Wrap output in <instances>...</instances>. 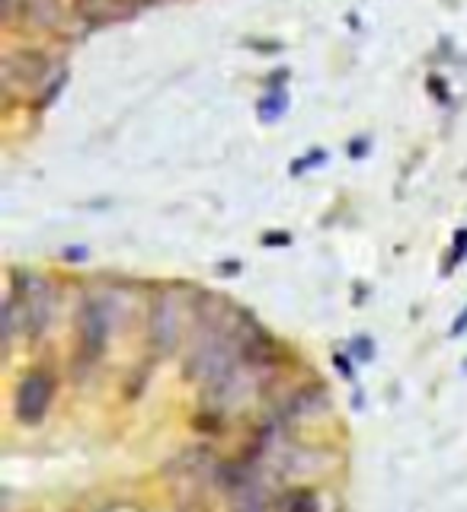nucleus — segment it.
<instances>
[{"instance_id": "2", "label": "nucleus", "mask_w": 467, "mask_h": 512, "mask_svg": "<svg viewBox=\"0 0 467 512\" xmlns=\"http://www.w3.org/2000/svg\"><path fill=\"white\" fill-rule=\"evenodd\" d=\"M48 71H52V58H48L42 48H16V52H7L4 58V87L7 93L13 90H39L48 84Z\"/></svg>"}, {"instance_id": "8", "label": "nucleus", "mask_w": 467, "mask_h": 512, "mask_svg": "<svg viewBox=\"0 0 467 512\" xmlns=\"http://www.w3.org/2000/svg\"><path fill=\"white\" fill-rule=\"evenodd\" d=\"M467 256V231H458L455 234V247H452V256H448V263H445V272H452L461 260Z\"/></svg>"}, {"instance_id": "7", "label": "nucleus", "mask_w": 467, "mask_h": 512, "mask_svg": "<svg viewBox=\"0 0 467 512\" xmlns=\"http://www.w3.org/2000/svg\"><path fill=\"white\" fill-rule=\"evenodd\" d=\"M276 512H317V493L308 487L285 490L276 503Z\"/></svg>"}, {"instance_id": "1", "label": "nucleus", "mask_w": 467, "mask_h": 512, "mask_svg": "<svg viewBox=\"0 0 467 512\" xmlns=\"http://www.w3.org/2000/svg\"><path fill=\"white\" fill-rule=\"evenodd\" d=\"M55 375L48 368H32L16 384V420L23 426H39L55 400Z\"/></svg>"}, {"instance_id": "4", "label": "nucleus", "mask_w": 467, "mask_h": 512, "mask_svg": "<svg viewBox=\"0 0 467 512\" xmlns=\"http://www.w3.org/2000/svg\"><path fill=\"white\" fill-rule=\"evenodd\" d=\"M48 320H52V298H48V285L36 276H26V295H23V324L32 336H42Z\"/></svg>"}, {"instance_id": "9", "label": "nucleus", "mask_w": 467, "mask_h": 512, "mask_svg": "<svg viewBox=\"0 0 467 512\" xmlns=\"http://www.w3.org/2000/svg\"><path fill=\"white\" fill-rule=\"evenodd\" d=\"M260 109H263V119L272 122L279 112H285V100H282V96H266V100L260 103Z\"/></svg>"}, {"instance_id": "3", "label": "nucleus", "mask_w": 467, "mask_h": 512, "mask_svg": "<svg viewBox=\"0 0 467 512\" xmlns=\"http://www.w3.org/2000/svg\"><path fill=\"white\" fill-rule=\"evenodd\" d=\"M77 333H80V359L93 365L106 352V340H109V311L100 298H84V304H80Z\"/></svg>"}, {"instance_id": "5", "label": "nucleus", "mask_w": 467, "mask_h": 512, "mask_svg": "<svg viewBox=\"0 0 467 512\" xmlns=\"http://www.w3.org/2000/svg\"><path fill=\"white\" fill-rule=\"evenodd\" d=\"M23 23L39 32H55L64 23V0H23Z\"/></svg>"}, {"instance_id": "12", "label": "nucleus", "mask_w": 467, "mask_h": 512, "mask_svg": "<svg viewBox=\"0 0 467 512\" xmlns=\"http://www.w3.org/2000/svg\"><path fill=\"white\" fill-rule=\"evenodd\" d=\"M464 330H467V311H464V314H461V317L455 320V327H452V333L458 336V333H464Z\"/></svg>"}, {"instance_id": "11", "label": "nucleus", "mask_w": 467, "mask_h": 512, "mask_svg": "<svg viewBox=\"0 0 467 512\" xmlns=\"http://www.w3.org/2000/svg\"><path fill=\"white\" fill-rule=\"evenodd\" d=\"M288 240H292V237H288V234H266V240H263V244H266V247H276V244H282V247H285Z\"/></svg>"}, {"instance_id": "10", "label": "nucleus", "mask_w": 467, "mask_h": 512, "mask_svg": "<svg viewBox=\"0 0 467 512\" xmlns=\"http://www.w3.org/2000/svg\"><path fill=\"white\" fill-rule=\"evenodd\" d=\"M352 356H356V359H362V362H368V359L375 356V343L368 340V336H359V340L352 343Z\"/></svg>"}, {"instance_id": "6", "label": "nucleus", "mask_w": 467, "mask_h": 512, "mask_svg": "<svg viewBox=\"0 0 467 512\" xmlns=\"http://www.w3.org/2000/svg\"><path fill=\"white\" fill-rule=\"evenodd\" d=\"M77 13L84 16L87 23L100 26V23H112L119 20V16H125L122 10V0H77Z\"/></svg>"}]
</instances>
